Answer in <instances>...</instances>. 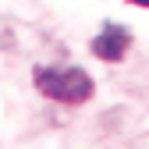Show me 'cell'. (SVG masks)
I'll return each mask as SVG.
<instances>
[{
    "mask_svg": "<svg viewBox=\"0 0 149 149\" xmlns=\"http://www.w3.org/2000/svg\"><path fill=\"white\" fill-rule=\"evenodd\" d=\"M132 4H139V7H149V0H132Z\"/></svg>",
    "mask_w": 149,
    "mask_h": 149,
    "instance_id": "6da1fadb",
    "label": "cell"
}]
</instances>
